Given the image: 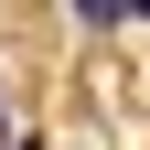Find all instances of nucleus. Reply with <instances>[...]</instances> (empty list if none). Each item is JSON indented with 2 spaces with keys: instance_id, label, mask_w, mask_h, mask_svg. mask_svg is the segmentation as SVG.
I'll return each mask as SVG.
<instances>
[{
  "instance_id": "nucleus-1",
  "label": "nucleus",
  "mask_w": 150,
  "mask_h": 150,
  "mask_svg": "<svg viewBox=\"0 0 150 150\" xmlns=\"http://www.w3.org/2000/svg\"><path fill=\"white\" fill-rule=\"evenodd\" d=\"M64 11H75L86 32H118V22H129V0H64Z\"/></svg>"
},
{
  "instance_id": "nucleus-2",
  "label": "nucleus",
  "mask_w": 150,
  "mask_h": 150,
  "mask_svg": "<svg viewBox=\"0 0 150 150\" xmlns=\"http://www.w3.org/2000/svg\"><path fill=\"white\" fill-rule=\"evenodd\" d=\"M129 22H150V0H129Z\"/></svg>"
},
{
  "instance_id": "nucleus-3",
  "label": "nucleus",
  "mask_w": 150,
  "mask_h": 150,
  "mask_svg": "<svg viewBox=\"0 0 150 150\" xmlns=\"http://www.w3.org/2000/svg\"><path fill=\"white\" fill-rule=\"evenodd\" d=\"M0 150H32V139H0Z\"/></svg>"
}]
</instances>
